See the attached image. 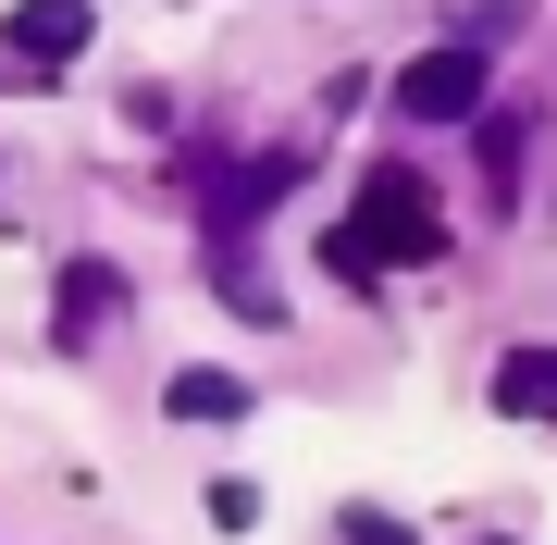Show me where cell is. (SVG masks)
<instances>
[{
  "instance_id": "6da1fadb",
  "label": "cell",
  "mask_w": 557,
  "mask_h": 545,
  "mask_svg": "<svg viewBox=\"0 0 557 545\" xmlns=\"http://www.w3.org/2000/svg\"><path fill=\"white\" fill-rule=\"evenodd\" d=\"M434 248H446V199H434L409 162H372V174H359V211L335 223V248H322V261L372 285V273H397V261H434Z\"/></svg>"
},
{
  "instance_id": "7a4b0ae2",
  "label": "cell",
  "mask_w": 557,
  "mask_h": 545,
  "mask_svg": "<svg viewBox=\"0 0 557 545\" xmlns=\"http://www.w3.org/2000/svg\"><path fill=\"white\" fill-rule=\"evenodd\" d=\"M397 100H409L421 124H471V112H483V50H421L409 75H397Z\"/></svg>"
},
{
  "instance_id": "3957f363",
  "label": "cell",
  "mask_w": 557,
  "mask_h": 545,
  "mask_svg": "<svg viewBox=\"0 0 557 545\" xmlns=\"http://www.w3.org/2000/svg\"><path fill=\"white\" fill-rule=\"evenodd\" d=\"M87 25H100L87 0H13V25H0V50H13L25 75H38V62H75V50H87Z\"/></svg>"
},
{
  "instance_id": "277c9868",
  "label": "cell",
  "mask_w": 557,
  "mask_h": 545,
  "mask_svg": "<svg viewBox=\"0 0 557 545\" xmlns=\"http://www.w3.org/2000/svg\"><path fill=\"white\" fill-rule=\"evenodd\" d=\"M496 409L508 422H557V347H520V360L496 372Z\"/></svg>"
},
{
  "instance_id": "5b68a950",
  "label": "cell",
  "mask_w": 557,
  "mask_h": 545,
  "mask_svg": "<svg viewBox=\"0 0 557 545\" xmlns=\"http://www.w3.org/2000/svg\"><path fill=\"white\" fill-rule=\"evenodd\" d=\"M112 285H124L112 261H75V273H62V335H100L112 323Z\"/></svg>"
},
{
  "instance_id": "8992f818",
  "label": "cell",
  "mask_w": 557,
  "mask_h": 545,
  "mask_svg": "<svg viewBox=\"0 0 557 545\" xmlns=\"http://www.w3.org/2000/svg\"><path fill=\"white\" fill-rule=\"evenodd\" d=\"M236 409H248L236 372H174V422H236Z\"/></svg>"
},
{
  "instance_id": "52a82bcc",
  "label": "cell",
  "mask_w": 557,
  "mask_h": 545,
  "mask_svg": "<svg viewBox=\"0 0 557 545\" xmlns=\"http://www.w3.org/2000/svg\"><path fill=\"white\" fill-rule=\"evenodd\" d=\"M211 521H223V533H248V521H260V484H236V471H223V484H211Z\"/></svg>"
},
{
  "instance_id": "ba28073f",
  "label": "cell",
  "mask_w": 557,
  "mask_h": 545,
  "mask_svg": "<svg viewBox=\"0 0 557 545\" xmlns=\"http://www.w3.org/2000/svg\"><path fill=\"white\" fill-rule=\"evenodd\" d=\"M347 545H409V533L384 521V508H347Z\"/></svg>"
}]
</instances>
